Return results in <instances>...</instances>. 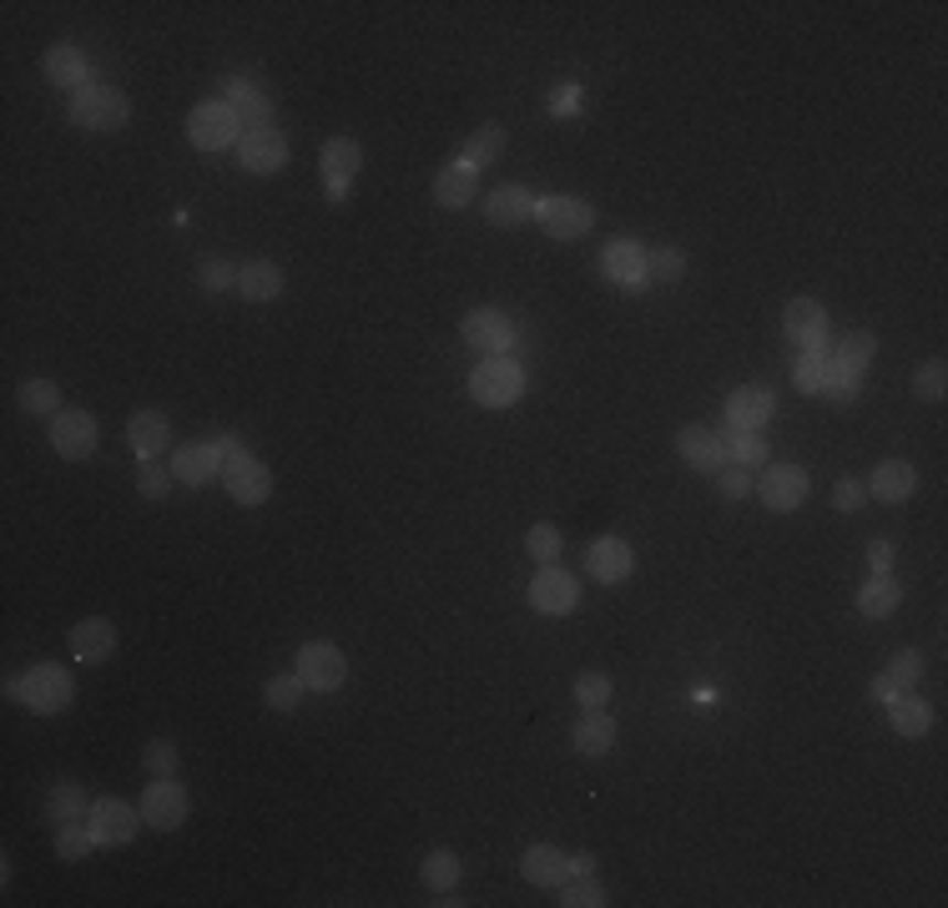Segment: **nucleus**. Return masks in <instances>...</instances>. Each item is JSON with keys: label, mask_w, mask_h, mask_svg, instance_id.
<instances>
[{"label": "nucleus", "mask_w": 948, "mask_h": 908, "mask_svg": "<svg viewBox=\"0 0 948 908\" xmlns=\"http://www.w3.org/2000/svg\"><path fill=\"white\" fill-rule=\"evenodd\" d=\"M11 696H21L31 712H66L76 702V681L66 667H31L25 677H11Z\"/></svg>", "instance_id": "nucleus-1"}, {"label": "nucleus", "mask_w": 948, "mask_h": 908, "mask_svg": "<svg viewBox=\"0 0 948 908\" xmlns=\"http://www.w3.org/2000/svg\"><path fill=\"white\" fill-rule=\"evenodd\" d=\"M127 117H131V101L121 91H111V86H82L72 96V121L82 132H117V127H127Z\"/></svg>", "instance_id": "nucleus-2"}, {"label": "nucleus", "mask_w": 948, "mask_h": 908, "mask_svg": "<svg viewBox=\"0 0 948 908\" xmlns=\"http://www.w3.org/2000/svg\"><path fill=\"white\" fill-rule=\"evenodd\" d=\"M470 394L489 409L515 404V399L525 394V369L515 359H505V354H495L489 364H480V369L470 374Z\"/></svg>", "instance_id": "nucleus-3"}, {"label": "nucleus", "mask_w": 948, "mask_h": 908, "mask_svg": "<svg viewBox=\"0 0 948 908\" xmlns=\"http://www.w3.org/2000/svg\"><path fill=\"white\" fill-rule=\"evenodd\" d=\"M187 137L202 147V152H223V147H233V137L243 142V127H237L233 101H202V107H192Z\"/></svg>", "instance_id": "nucleus-4"}, {"label": "nucleus", "mask_w": 948, "mask_h": 908, "mask_svg": "<svg viewBox=\"0 0 948 908\" xmlns=\"http://www.w3.org/2000/svg\"><path fill=\"white\" fill-rule=\"evenodd\" d=\"M298 677H303V687L309 692H338L348 681V661L338 646L328 641H309L303 651H298Z\"/></svg>", "instance_id": "nucleus-5"}, {"label": "nucleus", "mask_w": 948, "mask_h": 908, "mask_svg": "<svg viewBox=\"0 0 948 908\" xmlns=\"http://www.w3.org/2000/svg\"><path fill=\"white\" fill-rule=\"evenodd\" d=\"M142 823H147L142 808H131V802H121V798H101V802H91V813H86V828H91L96 843H131Z\"/></svg>", "instance_id": "nucleus-6"}, {"label": "nucleus", "mask_w": 948, "mask_h": 908, "mask_svg": "<svg viewBox=\"0 0 948 908\" xmlns=\"http://www.w3.org/2000/svg\"><path fill=\"white\" fill-rule=\"evenodd\" d=\"M535 223L546 227L550 238H585L595 223L591 203H581V197H546V203H535Z\"/></svg>", "instance_id": "nucleus-7"}, {"label": "nucleus", "mask_w": 948, "mask_h": 908, "mask_svg": "<svg viewBox=\"0 0 948 908\" xmlns=\"http://www.w3.org/2000/svg\"><path fill=\"white\" fill-rule=\"evenodd\" d=\"M187 792H182V782H172V777H162V782H152L142 798V818L147 828H157V833H172V828H182V818H187Z\"/></svg>", "instance_id": "nucleus-8"}, {"label": "nucleus", "mask_w": 948, "mask_h": 908, "mask_svg": "<svg viewBox=\"0 0 948 908\" xmlns=\"http://www.w3.org/2000/svg\"><path fill=\"white\" fill-rule=\"evenodd\" d=\"M51 444H56V454H66V460L96 454V419L86 414V409H61V414L51 419Z\"/></svg>", "instance_id": "nucleus-9"}, {"label": "nucleus", "mask_w": 948, "mask_h": 908, "mask_svg": "<svg viewBox=\"0 0 948 908\" xmlns=\"http://www.w3.org/2000/svg\"><path fill=\"white\" fill-rule=\"evenodd\" d=\"M575 601H581V586L565 571H556V565H546L530 581V606L546 610V616H565V610H575Z\"/></svg>", "instance_id": "nucleus-10"}, {"label": "nucleus", "mask_w": 948, "mask_h": 908, "mask_svg": "<svg viewBox=\"0 0 948 908\" xmlns=\"http://www.w3.org/2000/svg\"><path fill=\"white\" fill-rule=\"evenodd\" d=\"M676 454H681L691 469H701V475H717V469L726 465L722 434L707 430V424H691V430H681V440H676Z\"/></svg>", "instance_id": "nucleus-11"}, {"label": "nucleus", "mask_w": 948, "mask_h": 908, "mask_svg": "<svg viewBox=\"0 0 948 908\" xmlns=\"http://www.w3.org/2000/svg\"><path fill=\"white\" fill-rule=\"evenodd\" d=\"M757 495H762V505L767 510H797V505L807 500V475L797 465H772L767 475H762V485H757Z\"/></svg>", "instance_id": "nucleus-12"}, {"label": "nucleus", "mask_w": 948, "mask_h": 908, "mask_svg": "<svg viewBox=\"0 0 948 908\" xmlns=\"http://www.w3.org/2000/svg\"><path fill=\"white\" fill-rule=\"evenodd\" d=\"M237 156H243V167L248 172H278L288 162V137L273 132V127H262V132H243Z\"/></svg>", "instance_id": "nucleus-13"}, {"label": "nucleus", "mask_w": 948, "mask_h": 908, "mask_svg": "<svg viewBox=\"0 0 948 908\" xmlns=\"http://www.w3.org/2000/svg\"><path fill=\"white\" fill-rule=\"evenodd\" d=\"M464 338H470L474 348H485V354H505V348L515 344V323L499 309H474L470 318H464Z\"/></svg>", "instance_id": "nucleus-14"}, {"label": "nucleus", "mask_w": 948, "mask_h": 908, "mask_svg": "<svg viewBox=\"0 0 948 908\" xmlns=\"http://www.w3.org/2000/svg\"><path fill=\"white\" fill-rule=\"evenodd\" d=\"M772 409H777V399H772V389H762V383H747V389H736V394L726 399V419H732V430H752V434H762V424L772 419Z\"/></svg>", "instance_id": "nucleus-15"}, {"label": "nucleus", "mask_w": 948, "mask_h": 908, "mask_svg": "<svg viewBox=\"0 0 948 908\" xmlns=\"http://www.w3.org/2000/svg\"><path fill=\"white\" fill-rule=\"evenodd\" d=\"M227 495L237 505H262L273 495V469L258 465V460H237V465H227Z\"/></svg>", "instance_id": "nucleus-16"}, {"label": "nucleus", "mask_w": 948, "mask_h": 908, "mask_svg": "<svg viewBox=\"0 0 948 908\" xmlns=\"http://www.w3.org/2000/svg\"><path fill=\"white\" fill-rule=\"evenodd\" d=\"M520 873H525V884H535V888H560L570 878V858L560 848H550V843H535V848H525Z\"/></svg>", "instance_id": "nucleus-17"}, {"label": "nucleus", "mask_w": 948, "mask_h": 908, "mask_svg": "<svg viewBox=\"0 0 948 908\" xmlns=\"http://www.w3.org/2000/svg\"><path fill=\"white\" fill-rule=\"evenodd\" d=\"M127 440L142 460H157V454H166V444H172V424H166V414H157V409H137L131 424H127Z\"/></svg>", "instance_id": "nucleus-18"}, {"label": "nucleus", "mask_w": 948, "mask_h": 908, "mask_svg": "<svg viewBox=\"0 0 948 908\" xmlns=\"http://www.w3.org/2000/svg\"><path fill=\"white\" fill-rule=\"evenodd\" d=\"M787 334H793L807 354L828 344V313H822V303H812V299H793V303H787Z\"/></svg>", "instance_id": "nucleus-19"}, {"label": "nucleus", "mask_w": 948, "mask_h": 908, "mask_svg": "<svg viewBox=\"0 0 948 908\" xmlns=\"http://www.w3.org/2000/svg\"><path fill=\"white\" fill-rule=\"evenodd\" d=\"M585 565H591L595 581H605V586H616V581H626V575H631L636 555H631L626 540H595V545L585 550Z\"/></svg>", "instance_id": "nucleus-20"}, {"label": "nucleus", "mask_w": 948, "mask_h": 908, "mask_svg": "<svg viewBox=\"0 0 948 908\" xmlns=\"http://www.w3.org/2000/svg\"><path fill=\"white\" fill-rule=\"evenodd\" d=\"M605 278H616V283H646V248L640 242H631V238H616L611 248H605Z\"/></svg>", "instance_id": "nucleus-21"}, {"label": "nucleus", "mask_w": 948, "mask_h": 908, "mask_svg": "<svg viewBox=\"0 0 948 908\" xmlns=\"http://www.w3.org/2000/svg\"><path fill=\"white\" fill-rule=\"evenodd\" d=\"M485 217L495 227H520V223H530L535 217V197L525 187H499V192H489Z\"/></svg>", "instance_id": "nucleus-22"}, {"label": "nucleus", "mask_w": 948, "mask_h": 908, "mask_svg": "<svg viewBox=\"0 0 948 908\" xmlns=\"http://www.w3.org/2000/svg\"><path fill=\"white\" fill-rule=\"evenodd\" d=\"M117 651V626L111 621H82L72 626V657L76 661H107Z\"/></svg>", "instance_id": "nucleus-23"}, {"label": "nucleus", "mask_w": 948, "mask_h": 908, "mask_svg": "<svg viewBox=\"0 0 948 908\" xmlns=\"http://www.w3.org/2000/svg\"><path fill=\"white\" fill-rule=\"evenodd\" d=\"M918 490V475H913V465H903V460H888V465H877L873 479H868V495H877V500H908V495Z\"/></svg>", "instance_id": "nucleus-24"}, {"label": "nucleus", "mask_w": 948, "mask_h": 908, "mask_svg": "<svg viewBox=\"0 0 948 908\" xmlns=\"http://www.w3.org/2000/svg\"><path fill=\"white\" fill-rule=\"evenodd\" d=\"M474 187H480V172H474L470 162H454V167L439 172L434 203H439V207H470V203H474Z\"/></svg>", "instance_id": "nucleus-25"}, {"label": "nucleus", "mask_w": 948, "mask_h": 908, "mask_svg": "<svg viewBox=\"0 0 948 908\" xmlns=\"http://www.w3.org/2000/svg\"><path fill=\"white\" fill-rule=\"evenodd\" d=\"M358 167H364V152H358L354 137H333V142L323 147V172H328V187H348Z\"/></svg>", "instance_id": "nucleus-26"}, {"label": "nucleus", "mask_w": 948, "mask_h": 908, "mask_svg": "<svg viewBox=\"0 0 948 908\" xmlns=\"http://www.w3.org/2000/svg\"><path fill=\"white\" fill-rule=\"evenodd\" d=\"M217 469V450L213 444H182L177 454H172V475L187 479V485H207Z\"/></svg>", "instance_id": "nucleus-27"}, {"label": "nucleus", "mask_w": 948, "mask_h": 908, "mask_svg": "<svg viewBox=\"0 0 948 908\" xmlns=\"http://www.w3.org/2000/svg\"><path fill=\"white\" fill-rule=\"evenodd\" d=\"M237 293L248 303H273L278 293H283V273H278L273 263H248L237 273Z\"/></svg>", "instance_id": "nucleus-28"}, {"label": "nucleus", "mask_w": 948, "mask_h": 908, "mask_svg": "<svg viewBox=\"0 0 948 908\" xmlns=\"http://www.w3.org/2000/svg\"><path fill=\"white\" fill-rule=\"evenodd\" d=\"M86 813H91V802H86V792L76 788V782H61V788H51V792H46V818H51L56 828L82 823Z\"/></svg>", "instance_id": "nucleus-29"}, {"label": "nucleus", "mask_w": 948, "mask_h": 908, "mask_svg": "<svg viewBox=\"0 0 948 908\" xmlns=\"http://www.w3.org/2000/svg\"><path fill=\"white\" fill-rule=\"evenodd\" d=\"M611 742H616V722L605 717V706H601V712H585L581 727H575V753L605 757V753H611Z\"/></svg>", "instance_id": "nucleus-30"}, {"label": "nucleus", "mask_w": 948, "mask_h": 908, "mask_svg": "<svg viewBox=\"0 0 948 908\" xmlns=\"http://www.w3.org/2000/svg\"><path fill=\"white\" fill-rule=\"evenodd\" d=\"M46 76L66 91H82L86 86V56L76 46H51L46 51Z\"/></svg>", "instance_id": "nucleus-31"}, {"label": "nucleus", "mask_w": 948, "mask_h": 908, "mask_svg": "<svg viewBox=\"0 0 948 908\" xmlns=\"http://www.w3.org/2000/svg\"><path fill=\"white\" fill-rule=\"evenodd\" d=\"M898 601H903V591L893 586L888 575H873V581H868L863 591H858V610H863V616H893V610H898Z\"/></svg>", "instance_id": "nucleus-32"}, {"label": "nucleus", "mask_w": 948, "mask_h": 908, "mask_svg": "<svg viewBox=\"0 0 948 908\" xmlns=\"http://www.w3.org/2000/svg\"><path fill=\"white\" fill-rule=\"evenodd\" d=\"M499 152H505V127H499V121H485V127H480V132L464 142V162H470L474 172L489 167Z\"/></svg>", "instance_id": "nucleus-33"}, {"label": "nucleus", "mask_w": 948, "mask_h": 908, "mask_svg": "<svg viewBox=\"0 0 948 908\" xmlns=\"http://www.w3.org/2000/svg\"><path fill=\"white\" fill-rule=\"evenodd\" d=\"M419 878H424V888H434V894H450V888L460 884V858H454L450 848H434L424 858V868H419Z\"/></svg>", "instance_id": "nucleus-34"}, {"label": "nucleus", "mask_w": 948, "mask_h": 908, "mask_svg": "<svg viewBox=\"0 0 948 908\" xmlns=\"http://www.w3.org/2000/svg\"><path fill=\"white\" fill-rule=\"evenodd\" d=\"M888 717H893V732H898V737H924L928 722H934V717H928V706L918 702V696H893Z\"/></svg>", "instance_id": "nucleus-35"}, {"label": "nucleus", "mask_w": 948, "mask_h": 908, "mask_svg": "<svg viewBox=\"0 0 948 908\" xmlns=\"http://www.w3.org/2000/svg\"><path fill=\"white\" fill-rule=\"evenodd\" d=\"M868 359H873V334H848L838 344V354H832V369L853 379V374L868 369Z\"/></svg>", "instance_id": "nucleus-36"}, {"label": "nucleus", "mask_w": 948, "mask_h": 908, "mask_svg": "<svg viewBox=\"0 0 948 908\" xmlns=\"http://www.w3.org/2000/svg\"><path fill=\"white\" fill-rule=\"evenodd\" d=\"M793 379H797V389H802V394H822V389L832 383V359L822 354V348H812V354H807V359L793 369Z\"/></svg>", "instance_id": "nucleus-37"}, {"label": "nucleus", "mask_w": 948, "mask_h": 908, "mask_svg": "<svg viewBox=\"0 0 948 908\" xmlns=\"http://www.w3.org/2000/svg\"><path fill=\"white\" fill-rule=\"evenodd\" d=\"M21 409H25V414H51V419H56L61 414V389L51 379L21 383Z\"/></svg>", "instance_id": "nucleus-38"}, {"label": "nucleus", "mask_w": 948, "mask_h": 908, "mask_svg": "<svg viewBox=\"0 0 948 908\" xmlns=\"http://www.w3.org/2000/svg\"><path fill=\"white\" fill-rule=\"evenodd\" d=\"M681 273H687V258H681V248L646 252V278H651V283H676Z\"/></svg>", "instance_id": "nucleus-39"}, {"label": "nucleus", "mask_w": 948, "mask_h": 908, "mask_svg": "<svg viewBox=\"0 0 948 908\" xmlns=\"http://www.w3.org/2000/svg\"><path fill=\"white\" fill-rule=\"evenodd\" d=\"M575 702H581L585 712H601V706L611 702V677H605V671H581V677H575Z\"/></svg>", "instance_id": "nucleus-40"}, {"label": "nucleus", "mask_w": 948, "mask_h": 908, "mask_svg": "<svg viewBox=\"0 0 948 908\" xmlns=\"http://www.w3.org/2000/svg\"><path fill=\"white\" fill-rule=\"evenodd\" d=\"M722 444L732 450V465L757 469L762 460H767V444H762V434H752V430H732V440H722Z\"/></svg>", "instance_id": "nucleus-41"}, {"label": "nucleus", "mask_w": 948, "mask_h": 908, "mask_svg": "<svg viewBox=\"0 0 948 908\" xmlns=\"http://www.w3.org/2000/svg\"><path fill=\"white\" fill-rule=\"evenodd\" d=\"M560 904L565 908H601L605 894H601V884H595V873L591 878H565V884H560Z\"/></svg>", "instance_id": "nucleus-42"}, {"label": "nucleus", "mask_w": 948, "mask_h": 908, "mask_svg": "<svg viewBox=\"0 0 948 908\" xmlns=\"http://www.w3.org/2000/svg\"><path fill=\"white\" fill-rule=\"evenodd\" d=\"M303 692H309V687H303V677H273L268 681V687H262V696H268V706H278V712H293L298 702H303Z\"/></svg>", "instance_id": "nucleus-43"}, {"label": "nucleus", "mask_w": 948, "mask_h": 908, "mask_svg": "<svg viewBox=\"0 0 948 908\" xmlns=\"http://www.w3.org/2000/svg\"><path fill=\"white\" fill-rule=\"evenodd\" d=\"M237 111V127L243 132H262V127H273V96H248Z\"/></svg>", "instance_id": "nucleus-44"}, {"label": "nucleus", "mask_w": 948, "mask_h": 908, "mask_svg": "<svg viewBox=\"0 0 948 908\" xmlns=\"http://www.w3.org/2000/svg\"><path fill=\"white\" fill-rule=\"evenodd\" d=\"M918 677H924V657H918V651H898L893 667H888V681L898 692H908V687H918Z\"/></svg>", "instance_id": "nucleus-45"}, {"label": "nucleus", "mask_w": 948, "mask_h": 908, "mask_svg": "<svg viewBox=\"0 0 948 908\" xmlns=\"http://www.w3.org/2000/svg\"><path fill=\"white\" fill-rule=\"evenodd\" d=\"M91 843H96L91 828H76V823L72 828H56V853H61V858H86V853H91Z\"/></svg>", "instance_id": "nucleus-46"}, {"label": "nucleus", "mask_w": 948, "mask_h": 908, "mask_svg": "<svg viewBox=\"0 0 948 908\" xmlns=\"http://www.w3.org/2000/svg\"><path fill=\"white\" fill-rule=\"evenodd\" d=\"M525 545H530L535 561L556 565V555H560V530H556V526H535L530 536H525Z\"/></svg>", "instance_id": "nucleus-47"}, {"label": "nucleus", "mask_w": 948, "mask_h": 908, "mask_svg": "<svg viewBox=\"0 0 948 908\" xmlns=\"http://www.w3.org/2000/svg\"><path fill=\"white\" fill-rule=\"evenodd\" d=\"M944 359H928L924 369H918V399H928V404H938L944 399V389H948V379H944Z\"/></svg>", "instance_id": "nucleus-48"}, {"label": "nucleus", "mask_w": 948, "mask_h": 908, "mask_svg": "<svg viewBox=\"0 0 948 908\" xmlns=\"http://www.w3.org/2000/svg\"><path fill=\"white\" fill-rule=\"evenodd\" d=\"M717 475H722V490H726V500H747V495H752V485H757L747 465H722V469H717Z\"/></svg>", "instance_id": "nucleus-49"}, {"label": "nucleus", "mask_w": 948, "mask_h": 908, "mask_svg": "<svg viewBox=\"0 0 948 908\" xmlns=\"http://www.w3.org/2000/svg\"><path fill=\"white\" fill-rule=\"evenodd\" d=\"M142 763H147V772L152 777H172L177 772V747H172V742H152V747L142 753Z\"/></svg>", "instance_id": "nucleus-50"}, {"label": "nucleus", "mask_w": 948, "mask_h": 908, "mask_svg": "<svg viewBox=\"0 0 948 908\" xmlns=\"http://www.w3.org/2000/svg\"><path fill=\"white\" fill-rule=\"evenodd\" d=\"M137 485H142V495H152V500H162L166 485H172V475L166 469H157L152 460H142V469H137Z\"/></svg>", "instance_id": "nucleus-51"}, {"label": "nucleus", "mask_w": 948, "mask_h": 908, "mask_svg": "<svg viewBox=\"0 0 948 908\" xmlns=\"http://www.w3.org/2000/svg\"><path fill=\"white\" fill-rule=\"evenodd\" d=\"M197 283L207 288V293H223V288H233V268H227V263H202Z\"/></svg>", "instance_id": "nucleus-52"}, {"label": "nucleus", "mask_w": 948, "mask_h": 908, "mask_svg": "<svg viewBox=\"0 0 948 908\" xmlns=\"http://www.w3.org/2000/svg\"><path fill=\"white\" fill-rule=\"evenodd\" d=\"M832 500H838V510H863V500H868V485H858V479H842L838 485V495H832Z\"/></svg>", "instance_id": "nucleus-53"}, {"label": "nucleus", "mask_w": 948, "mask_h": 908, "mask_svg": "<svg viewBox=\"0 0 948 908\" xmlns=\"http://www.w3.org/2000/svg\"><path fill=\"white\" fill-rule=\"evenodd\" d=\"M227 96H233V107H243L248 96H262V86L252 76H227Z\"/></svg>", "instance_id": "nucleus-54"}, {"label": "nucleus", "mask_w": 948, "mask_h": 908, "mask_svg": "<svg viewBox=\"0 0 948 908\" xmlns=\"http://www.w3.org/2000/svg\"><path fill=\"white\" fill-rule=\"evenodd\" d=\"M213 450H217V460H223V465H237V460H248V454H243V440H237V434H217Z\"/></svg>", "instance_id": "nucleus-55"}, {"label": "nucleus", "mask_w": 948, "mask_h": 908, "mask_svg": "<svg viewBox=\"0 0 948 908\" xmlns=\"http://www.w3.org/2000/svg\"><path fill=\"white\" fill-rule=\"evenodd\" d=\"M868 561H873V571L883 575V571H888V561H893V545H883V540H877V545L868 550Z\"/></svg>", "instance_id": "nucleus-56"}, {"label": "nucleus", "mask_w": 948, "mask_h": 908, "mask_svg": "<svg viewBox=\"0 0 948 908\" xmlns=\"http://www.w3.org/2000/svg\"><path fill=\"white\" fill-rule=\"evenodd\" d=\"M570 873H575V878H591L595 858H591V853H570Z\"/></svg>", "instance_id": "nucleus-57"}, {"label": "nucleus", "mask_w": 948, "mask_h": 908, "mask_svg": "<svg viewBox=\"0 0 948 908\" xmlns=\"http://www.w3.org/2000/svg\"><path fill=\"white\" fill-rule=\"evenodd\" d=\"M873 696H883V702H893V696H898V687H893L888 677H877V681H873Z\"/></svg>", "instance_id": "nucleus-58"}]
</instances>
